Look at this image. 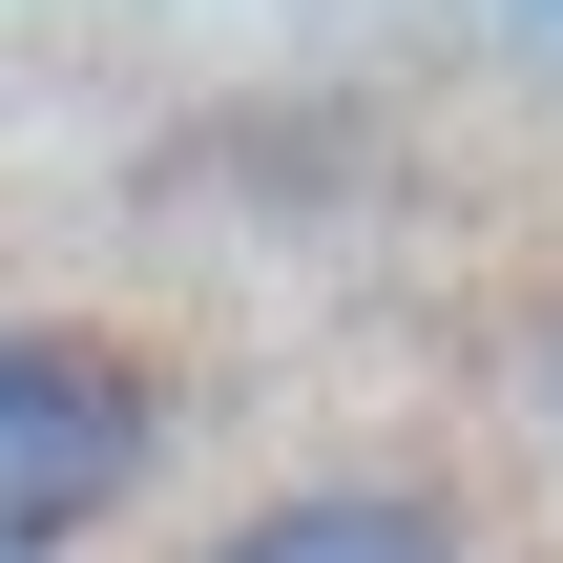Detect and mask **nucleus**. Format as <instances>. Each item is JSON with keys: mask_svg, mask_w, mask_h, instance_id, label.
Instances as JSON below:
<instances>
[{"mask_svg": "<svg viewBox=\"0 0 563 563\" xmlns=\"http://www.w3.org/2000/svg\"><path fill=\"white\" fill-rule=\"evenodd\" d=\"M167 355L104 334V313H0V563H84L167 501Z\"/></svg>", "mask_w": 563, "mask_h": 563, "instance_id": "obj_1", "label": "nucleus"}, {"mask_svg": "<svg viewBox=\"0 0 563 563\" xmlns=\"http://www.w3.org/2000/svg\"><path fill=\"white\" fill-rule=\"evenodd\" d=\"M188 563H481V522H460L418 460H334V481H272V501H230Z\"/></svg>", "mask_w": 563, "mask_h": 563, "instance_id": "obj_2", "label": "nucleus"}, {"mask_svg": "<svg viewBox=\"0 0 563 563\" xmlns=\"http://www.w3.org/2000/svg\"><path fill=\"white\" fill-rule=\"evenodd\" d=\"M543 21H563V0H543Z\"/></svg>", "mask_w": 563, "mask_h": 563, "instance_id": "obj_3", "label": "nucleus"}]
</instances>
